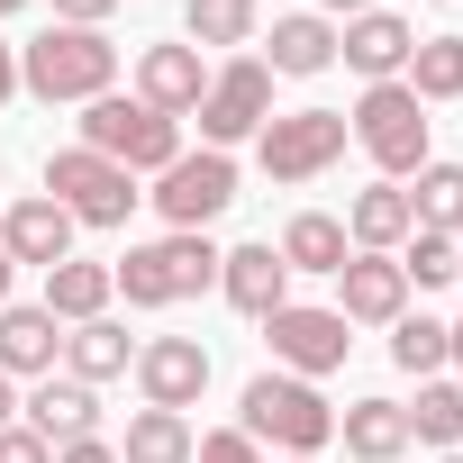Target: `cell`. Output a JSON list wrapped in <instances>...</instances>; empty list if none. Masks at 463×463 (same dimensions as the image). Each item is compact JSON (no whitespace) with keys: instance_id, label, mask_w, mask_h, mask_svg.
I'll return each mask as SVG.
<instances>
[{"instance_id":"1","label":"cell","mask_w":463,"mask_h":463,"mask_svg":"<svg viewBox=\"0 0 463 463\" xmlns=\"http://www.w3.org/2000/svg\"><path fill=\"white\" fill-rule=\"evenodd\" d=\"M118 82V46L100 28H46L37 46H19V91L28 100H100Z\"/></svg>"},{"instance_id":"2","label":"cell","mask_w":463,"mask_h":463,"mask_svg":"<svg viewBox=\"0 0 463 463\" xmlns=\"http://www.w3.org/2000/svg\"><path fill=\"white\" fill-rule=\"evenodd\" d=\"M109 282H118L137 309H173V300H200V291L218 282V246L191 237V227H173V237H155V246H128V255L109 264Z\"/></svg>"},{"instance_id":"3","label":"cell","mask_w":463,"mask_h":463,"mask_svg":"<svg viewBox=\"0 0 463 463\" xmlns=\"http://www.w3.org/2000/svg\"><path fill=\"white\" fill-rule=\"evenodd\" d=\"M237 409H246V436H255V445H282V454L336 445V409H327L318 382H300V373H255Z\"/></svg>"},{"instance_id":"4","label":"cell","mask_w":463,"mask_h":463,"mask_svg":"<svg viewBox=\"0 0 463 463\" xmlns=\"http://www.w3.org/2000/svg\"><path fill=\"white\" fill-rule=\"evenodd\" d=\"M82 146H91V155H109V164H128V173H164V164L182 155V118H164V109H146V100L100 91V100H82Z\"/></svg>"},{"instance_id":"5","label":"cell","mask_w":463,"mask_h":463,"mask_svg":"<svg viewBox=\"0 0 463 463\" xmlns=\"http://www.w3.org/2000/svg\"><path fill=\"white\" fill-rule=\"evenodd\" d=\"M46 200H55L73 227H128V209H137L146 191H137L128 164H109V155H91V146H64V155H46Z\"/></svg>"},{"instance_id":"6","label":"cell","mask_w":463,"mask_h":463,"mask_svg":"<svg viewBox=\"0 0 463 463\" xmlns=\"http://www.w3.org/2000/svg\"><path fill=\"white\" fill-rule=\"evenodd\" d=\"M345 128H354V146H364L391 182L427 164V100H418L409 82H373V91L354 100V118H345Z\"/></svg>"},{"instance_id":"7","label":"cell","mask_w":463,"mask_h":463,"mask_svg":"<svg viewBox=\"0 0 463 463\" xmlns=\"http://www.w3.org/2000/svg\"><path fill=\"white\" fill-rule=\"evenodd\" d=\"M345 109H291V118H264V137H255V155H264V173L273 182H318L336 155H345Z\"/></svg>"},{"instance_id":"8","label":"cell","mask_w":463,"mask_h":463,"mask_svg":"<svg viewBox=\"0 0 463 463\" xmlns=\"http://www.w3.org/2000/svg\"><path fill=\"white\" fill-rule=\"evenodd\" d=\"M264 118H273V73H264V55H237V64H218L209 73V91H200V137L227 155L237 137H264Z\"/></svg>"},{"instance_id":"9","label":"cell","mask_w":463,"mask_h":463,"mask_svg":"<svg viewBox=\"0 0 463 463\" xmlns=\"http://www.w3.org/2000/svg\"><path fill=\"white\" fill-rule=\"evenodd\" d=\"M173 227H191V237H200V227L227 209V200H237V164H227L218 146H200V155H173L164 173H155V191H146Z\"/></svg>"},{"instance_id":"10","label":"cell","mask_w":463,"mask_h":463,"mask_svg":"<svg viewBox=\"0 0 463 463\" xmlns=\"http://www.w3.org/2000/svg\"><path fill=\"white\" fill-rule=\"evenodd\" d=\"M264 345H273V364L282 373H300V382H318V373H336L345 364V318L336 309H300V300H282L273 318H264Z\"/></svg>"},{"instance_id":"11","label":"cell","mask_w":463,"mask_h":463,"mask_svg":"<svg viewBox=\"0 0 463 463\" xmlns=\"http://www.w3.org/2000/svg\"><path fill=\"white\" fill-rule=\"evenodd\" d=\"M128 373H137L146 409H191V400L209 391V345H200V336H146Z\"/></svg>"},{"instance_id":"12","label":"cell","mask_w":463,"mask_h":463,"mask_svg":"<svg viewBox=\"0 0 463 463\" xmlns=\"http://www.w3.org/2000/svg\"><path fill=\"white\" fill-rule=\"evenodd\" d=\"M336 318H345V327H391V318H409V273H400V255H345V273H336Z\"/></svg>"},{"instance_id":"13","label":"cell","mask_w":463,"mask_h":463,"mask_svg":"<svg viewBox=\"0 0 463 463\" xmlns=\"http://www.w3.org/2000/svg\"><path fill=\"white\" fill-rule=\"evenodd\" d=\"M336 55H345L364 82H400V73H409V55H418V28H409V19H391V10H364V19H345V28H336Z\"/></svg>"},{"instance_id":"14","label":"cell","mask_w":463,"mask_h":463,"mask_svg":"<svg viewBox=\"0 0 463 463\" xmlns=\"http://www.w3.org/2000/svg\"><path fill=\"white\" fill-rule=\"evenodd\" d=\"M19 427H37L46 445H73V436H100V391L73 382V373H46L28 400H19Z\"/></svg>"},{"instance_id":"15","label":"cell","mask_w":463,"mask_h":463,"mask_svg":"<svg viewBox=\"0 0 463 463\" xmlns=\"http://www.w3.org/2000/svg\"><path fill=\"white\" fill-rule=\"evenodd\" d=\"M200 91H209L200 46H146V55H137V100H146V109L191 118V109H200Z\"/></svg>"},{"instance_id":"16","label":"cell","mask_w":463,"mask_h":463,"mask_svg":"<svg viewBox=\"0 0 463 463\" xmlns=\"http://www.w3.org/2000/svg\"><path fill=\"white\" fill-rule=\"evenodd\" d=\"M0 255H10V264H37V273H55L64 255H73V218L37 191V200H19L10 218H0Z\"/></svg>"},{"instance_id":"17","label":"cell","mask_w":463,"mask_h":463,"mask_svg":"<svg viewBox=\"0 0 463 463\" xmlns=\"http://www.w3.org/2000/svg\"><path fill=\"white\" fill-rule=\"evenodd\" d=\"M218 291H227V309L273 318V309L291 300V264H282L273 246H237V255H218Z\"/></svg>"},{"instance_id":"18","label":"cell","mask_w":463,"mask_h":463,"mask_svg":"<svg viewBox=\"0 0 463 463\" xmlns=\"http://www.w3.org/2000/svg\"><path fill=\"white\" fill-rule=\"evenodd\" d=\"M409 191L400 182H373V191H354L345 200V246L354 255H391V246H409Z\"/></svg>"},{"instance_id":"19","label":"cell","mask_w":463,"mask_h":463,"mask_svg":"<svg viewBox=\"0 0 463 463\" xmlns=\"http://www.w3.org/2000/svg\"><path fill=\"white\" fill-rule=\"evenodd\" d=\"M109 300H118V282H109V264H82V255H64L55 273H46V318L55 327H82V318H109Z\"/></svg>"},{"instance_id":"20","label":"cell","mask_w":463,"mask_h":463,"mask_svg":"<svg viewBox=\"0 0 463 463\" xmlns=\"http://www.w3.org/2000/svg\"><path fill=\"white\" fill-rule=\"evenodd\" d=\"M336 436H345L354 463H400L409 454V409L400 400H354V409H336Z\"/></svg>"},{"instance_id":"21","label":"cell","mask_w":463,"mask_h":463,"mask_svg":"<svg viewBox=\"0 0 463 463\" xmlns=\"http://www.w3.org/2000/svg\"><path fill=\"white\" fill-rule=\"evenodd\" d=\"M336 64V19H273V55H264V73H291V82H309V73H327Z\"/></svg>"},{"instance_id":"22","label":"cell","mask_w":463,"mask_h":463,"mask_svg":"<svg viewBox=\"0 0 463 463\" xmlns=\"http://www.w3.org/2000/svg\"><path fill=\"white\" fill-rule=\"evenodd\" d=\"M128 364H137V345H128V327H118V318H82V327L64 336V373H73V382H91V391H100V382H118Z\"/></svg>"},{"instance_id":"23","label":"cell","mask_w":463,"mask_h":463,"mask_svg":"<svg viewBox=\"0 0 463 463\" xmlns=\"http://www.w3.org/2000/svg\"><path fill=\"white\" fill-rule=\"evenodd\" d=\"M273 255H282L291 273H345V255H354V246H345V218L300 209V218L282 227V246H273Z\"/></svg>"},{"instance_id":"24","label":"cell","mask_w":463,"mask_h":463,"mask_svg":"<svg viewBox=\"0 0 463 463\" xmlns=\"http://www.w3.org/2000/svg\"><path fill=\"white\" fill-rule=\"evenodd\" d=\"M55 354H64V336H55L46 309H19V300L0 309V373H37V382H46Z\"/></svg>"},{"instance_id":"25","label":"cell","mask_w":463,"mask_h":463,"mask_svg":"<svg viewBox=\"0 0 463 463\" xmlns=\"http://www.w3.org/2000/svg\"><path fill=\"white\" fill-rule=\"evenodd\" d=\"M191 418L182 409H137L128 418V445H118V463H191Z\"/></svg>"},{"instance_id":"26","label":"cell","mask_w":463,"mask_h":463,"mask_svg":"<svg viewBox=\"0 0 463 463\" xmlns=\"http://www.w3.org/2000/svg\"><path fill=\"white\" fill-rule=\"evenodd\" d=\"M409 218L427 227V237H463V164H418Z\"/></svg>"},{"instance_id":"27","label":"cell","mask_w":463,"mask_h":463,"mask_svg":"<svg viewBox=\"0 0 463 463\" xmlns=\"http://www.w3.org/2000/svg\"><path fill=\"white\" fill-rule=\"evenodd\" d=\"M191 46H255V0H182Z\"/></svg>"},{"instance_id":"28","label":"cell","mask_w":463,"mask_h":463,"mask_svg":"<svg viewBox=\"0 0 463 463\" xmlns=\"http://www.w3.org/2000/svg\"><path fill=\"white\" fill-rule=\"evenodd\" d=\"M409 91H418V100H463V37H418Z\"/></svg>"},{"instance_id":"29","label":"cell","mask_w":463,"mask_h":463,"mask_svg":"<svg viewBox=\"0 0 463 463\" xmlns=\"http://www.w3.org/2000/svg\"><path fill=\"white\" fill-rule=\"evenodd\" d=\"M454 436H463V391H454V382H418L409 445H445V454H454Z\"/></svg>"},{"instance_id":"30","label":"cell","mask_w":463,"mask_h":463,"mask_svg":"<svg viewBox=\"0 0 463 463\" xmlns=\"http://www.w3.org/2000/svg\"><path fill=\"white\" fill-rule=\"evenodd\" d=\"M391 364L418 373V382H436L445 373V327L436 318H391Z\"/></svg>"},{"instance_id":"31","label":"cell","mask_w":463,"mask_h":463,"mask_svg":"<svg viewBox=\"0 0 463 463\" xmlns=\"http://www.w3.org/2000/svg\"><path fill=\"white\" fill-rule=\"evenodd\" d=\"M454 264H463V246H454V237H427V227H409V255H400V273H409L418 291L454 282Z\"/></svg>"},{"instance_id":"32","label":"cell","mask_w":463,"mask_h":463,"mask_svg":"<svg viewBox=\"0 0 463 463\" xmlns=\"http://www.w3.org/2000/svg\"><path fill=\"white\" fill-rule=\"evenodd\" d=\"M191 463H264V445H255L246 427H209V436L191 445Z\"/></svg>"},{"instance_id":"33","label":"cell","mask_w":463,"mask_h":463,"mask_svg":"<svg viewBox=\"0 0 463 463\" xmlns=\"http://www.w3.org/2000/svg\"><path fill=\"white\" fill-rule=\"evenodd\" d=\"M0 463H55V445H46L37 427H19V418H10V427H0Z\"/></svg>"},{"instance_id":"34","label":"cell","mask_w":463,"mask_h":463,"mask_svg":"<svg viewBox=\"0 0 463 463\" xmlns=\"http://www.w3.org/2000/svg\"><path fill=\"white\" fill-rule=\"evenodd\" d=\"M118 0H55V28H100Z\"/></svg>"},{"instance_id":"35","label":"cell","mask_w":463,"mask_h":463,"mask_svg":"<svg viewBox=\"0 0 463 463\" xmlns=\"http://www.w3.org/2000/svg\"><path fill=\"white\" fill-rule=\"evenodd\" d=\"M55 463H118V445L109 436H73V445H55Z\"/></svg>"},{"instance_id":"36","label":"cell","mask_w":463,"mask_h":463,"mask_svg":"<svg viewBox=\"0 0 463 463\" xmlns=\"http://www.w3.org/2000/svg\"><path fill=\"white\" fill-rule=\"evenodd\" d=\"M0 100H19V46L0 37Z\"/></svg>"},{"instance_id":"37","label":"cell","mask_w":463,"mask_h":463,"mask_svg":"<svg viewBox=\"0 0 463 463\" xmlns=\"http://www.w3.org/2000/svg\"><path fill=\"white\" fill-rule=\"evenodd\" d=\"M19 418V391H10V373H0V427H10Z\"/></svg>"},{"instance_id":"38","label":"cell","mask_w":463,"mask_h":463,"mask_svg":"<svg viewBox=\"0 0 463 463\" xmlns=\"http://www.w3.org/2000/svg\"><path fill=\"white\" fill-rule=\"evenodd\" d=\"M327 10H336V19H364V10H382V0H327Z\"/></svg>"},{"instance_id":"39","label":"cell","mask_w":463,"mask_h":463,"mask_svg":"<svg viewBox=\"0 0 463 463\" xmlns=\"http://www.w3.org/2000/svg\"><path fill=\"white\" fill-rule=\"evenodd\" d=\"M445 364H463V327H445Z\"/></svg>"},{"instance_id":"40","label":"cell","mask_w":463,"mask_h":463,"mask_svg":"<svg viewBox=\"0 0 463 463\" xmlns=\"http://www.w3.org/2000/svg\"><path fill=\"white\" fill-rule=\"evenodd\" d=\"M10 273H19V264H10V255H0V309H10Z\"/></svg>"},{"instance_id":"41","label":"cell","mask_w":463,"mask_h":463,"mask_svg":"<svg viewBox=\"0 0 463 463\" xmlns=\"http://www.w3.org/2000/svg\"><path fill=\"white\" fill-rule=\"evenodd\" d=\"M10 10H19V0H0V19H10Z\"/></svg>"},{"instance_id":"42","label":"cell","mask_w":463,"mask_h":463,"mask_svg":"<svg viewBox=\"0 0 463 463\" xmlns=\"http://www.w3.org/2000/svg\"><path fill=\"white\" fill-rule=\"evenodd\" d=\"M291 463H318V454H291Z\"/></svg>"},{"instance_id":"43","label":"cell","mask_w":463,"mask_h":463,"mask_svg":"<svg viewBox=\"0 0 463 463\" xmlns=\"http://www.w3.org/2000/svg\"><path fill=\"white\" fill-rule=\"evenodd\" d=\"M445 463H463V454H445Z\"/></svg>"},{"instance_id":"44","label":"cell","mask_w":463,"mask_h":463,"mask_svg":"<svg viewBox=\"0 0 463 463\" xmlns=\"http://www.w3.org/2000/svg\"><path fill=\"white\" fill-rule=\"evenodd\" d=\"M454 282H463V264H454Z\"/></svg>"}]
</instances>
